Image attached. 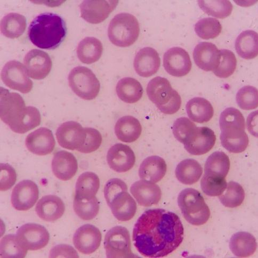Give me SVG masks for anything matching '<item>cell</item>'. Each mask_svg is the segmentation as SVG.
Listing matches in <instances>:
<instances>
[{"label": "cell", "instance_id": "1f68e13d", "mask_svg": "<svg viewBox=\"0 0 258 258\" xmlns=\"http://www.w3.org/2000/svg\"><path fill=\"white\" fill-rule=\"evenodd\" d=\"M102 43L94 37H87L79 44L77 56L79 60L86 64L93 63L97 61L102 55Z\"/></svg>", "mask_w": 258, "mask_h": 258}, {"label": "cell", "instance_id": "44dd1931", "mask_svg": "<svg viewBox=\"0 0 258 258\" xmlns=\"http://www.w3.org/2000/svg\"><path fill=\"white\" fill-rule=\"evenodd\" d=\"M193 58L201 69L213 71L218 67L220 59V50L213 43L203 42L199 43L193 52Z\"/></svg>", "mask_w": 258, "mask_h": 258}, {"label": "cell", "instance_id": "603a6c76", "mask_svg": "<svg viewBox=\"0 0 258 258\" xmlns=\"http://www.w3.org/2000/svg\"><path fill=\"white\" fill-rule=\"evenodd\" d=\"M107 204L114 216L121 222L131 220L136 213V202L129 195L127 190L117 194Z\"/></svg>", "mask_w": 258, "mask_h": 258}, {"label": "cell", "instance_id": "ab89813d", "mask_svg": "<svg viewBox=\"0 0 258 258\" xmlns=\"http://www.w3.org/2000/svg\"><path fill=\"white\" fill-rule=\"evenodd\" d=\"M198 127L195 123L187 117L178 118L173 123L172 132L176 139L185 145L188 143L195 136Z\"/></svg>", "mask_w": 258, "mask_h": 258}, {"label": "cell", "instance_id": "74e56055", "mask_svg": "<svg viewBox=\"0 0 258 258\" xmlns=\"http://www.w3.org/2000/svg\"><path fill=\"white\" fill-rule=\"evenodd\" d=\"M226 192L220 196L219 199L226 207L234 208L240 206L245 198V192L241 185L234 181L227 184Z\"/></svg>", "mask_w": 258, "mask_h": 258}, {"label": "cell", "instance_id": "8fae6325", "mask_svg": "<svg viewBox=\"0 0 258 258\" xmlns=\"http://www.w3.org/2000/svg\"><path fill=\"white\" fill-rule=\"evenodd\" d=\"M87 134L86 128L75 121L62 123L56 132L57 141L63 149L78 151L84 145Z\"/></svg>", "mask_w": 258, "mask_h": 258}, {"label": "cell", "instance_id": "d4e9b609", "mask_svg": "<svg viewBox=\"0 0 258 258\" xmlns=\"http://www.w3.org/2000/svg\"><path fill=\"white\" fill-rule=\"evenodd\" d=\"M64 210L66 206L61 199L51 195L43 197L35 208L37 215L46 222H54L60 219Z\"/></svg>", "mask_w": 258, "mask_h": 258}, {"label": "cell", "instance_id": "8992f818", "mask_svg": "<svg viewBox=\"0 0 258 258\" xmlns=\"http://www.w3.org/2000/svg\"><path fill=\"white\" fill-rule=\"evenodd\" d=\"M140 27L137 18L132 14L121 13L110 21L108 35L110 42L120 47L133 45L138 39Z\"/></svg>", "mask_w": 258, "mask_h": 258}, {"label": "cell", "instance_id": "f546056e", "mask_svg": "<svg viewBox=\"0 0 258 258\" xmlns=\"http://www.w3.org/2000/svg\"><path fill=\"white\" fill-rule=\"evenodd\" d=\"M116 91L118 98L127 104L137 103L142 98L144 92L140 82L132 78L119 80Z\"/></svg>", "mask_w": 258, "mask_h": 258}, {"label": "cell", "instance_id": "30bf717a", "mask_svg": "<svg viewBox=\"0 0 258 258\" xmlns=\"http://www.w3.org/2000/svg\"><path fill=\"white\" fill-rule=\"evenodd\" d=\"M16 236L20 243L30 251L42 249L47 245L50 239L47 229L34 223L23 225L18 230Z\"/></svg>", "mask_w": 258, "mask_h": 258}, {"label": "cell", "instance_id": "d6a6232c", "mask_svg": "<svg viewBox=\"0 0 258 258\" xmlns=\"http://www.w3.org/2000/svg\"><path fill=\"white\" fill-rule=\"evenodd\" d=\"M257 33L247 30L238 35L235 42V49L239 56L245 59H251L257 56Z\"/></svg>", "mask_w": 258, "mask_h": 258}, {"label": "cell", "instance_id": "e575fe53", "mask_svg": "<svg viewBox=\"0 0 258 258\" xmlns=\"http://www.w3.org/2000/svg\"><path fill=\"white\" fill-rule=\"evenodd\" d=\"M175 173L180 182L191 185L200 180L203 169L198 161L189 159L183 160L178 164Z\"/></svg>", "mask_w": 258, "mask_h": 258}, {"label": "cell", "instance_id": "484cf974", "mask_svg": "<svg viewBox=\"0 0 258 258\" xmlns=\"http://www.w3.org/2000/svg\"><path fill=\"white\" fill-rule=\"evenodd\" d=\"M167 169V164L163 158L152 156L143 161L140 166L139 175L143 180L156 183L163 178Z\"/></svg>", "mask_w": 258, "mask_h": 258}, {"label": "cell", "instance_id": "681fc988", "mask_svg": "<svg viewBox=\"0 0 258 258\" xmlns=\"http://www.w3.org/2000/svg\"><path fill=\"white\" fill-rule=\"evenodd\" d=\"M0 189L1 191H6L11 189L14 185L17 179L15 170L8 163H2L0 165Z\"/></svg>", "mask_w": 258, "mask_h": 258}, {"label": "cell", "instance_id": "3957f363", "mask_svg": "<svg viewBox=\"0 0 258 258\" xmlns=\"http://www.w3.org/2000/svg\"><path fill=\"white\" fill-rule=\"evenodd\" d=\"M66 23L57 14L44 13L36 16L29 29V38L37 47L52 50L57 48L66 38Z\"/></svg>", "mask_w": 258, "mask_h": 258}, {"label": "cell", "instance_id": "f6af8a7d", "mask_svg": "<svg viewBox=\"0 0 258 258\" xmlns=\"http://www.w3.org/2000/svg\"><path fill=\"white\" fill-rule=\"evenodd\" d=\"M221 130L230 128L245 129V119L240 111L233 107L227 108L221 114L219 119Z\"/></svg>", "mask_w": 258, "mask_h": 258}, {"label": "cell", "instance_id": "4dcf8cb0", "mask_svg": "<svg viewBox=\"0 0 258 258\" xmlns=\"http://www.w3.org/2000/svg\"><path fill=\"white\" fill-rule=\"evenodd\" d=\"M229 247L236 256L246 257L255 252L257 243L255 237L252 234L240 232L235 234L230 239Z\"/></svg>", "mask_w": 258, "mask_h": 258}, {"label": "cell", "instance_id": "b9f144b4", "mask_svg": "<svg viewBox=\"0 0 258 258\" xmlns=\"http://www.w3.org/2000/svg\"><path fill=\"white\" fill-rule=\"evenodd\" d=\"M222 26L213 18H205L198 21L195 26L197 34L202 39H215L222 32Z\"/></svg>", "mask_w": 258, "mask_h": 258}, {"label": "cell", "instance_id": "4316f807", "mask_svg": "<svg viewBox=\"0 0 258 258\" xmlns=\"http://www.w3.org/2000/svg\"><path fill=\"white\" fill-rule=\"evenodd\" d=\"M220 140L224 148L230 153L244 152L248 145V138L245 130L230 128L221 130Z\"/></svg>", "mask_w": 258, "mask_h": 258}, {"label": "cell", "instance_id": "ffe728a7", "mask_svg": "<svg viewBox=\"0 0 258 258\" xmlns=\"http://www.w3.org/2000/svg\"><path fill=\"white\" fill-rule=\"evenodd\" d=\"M131 192L138 204L145 207L158 204L162 197L158 185L144 180L135 182L131 188Z\"/></svg>", "mask_w": 258, "mask_h": 258}, {"label": "cell", "instance_id": "f1b7e54d", "mask_svg": "<svg viewBox=\"0 0 258 258\" xmlns=\"http://www.w3.org/2000/svg\"><path fill=\"white\" fill-rule=\"evenodd\" d=\"M186 110L191 120L199 123L209 122L214 114L211 104L207 99L201 97L194 98L188 101Z\"/></svg>", "mask_w": 258, "mask_h": 258}, {"label": "cell", "instance_id": "83f0119b", "mask_svg": "<svg viewBox=\"0 0 258 258\" xmlns=\"http://www.w3.org/2000/svg\"><path fill=\"white\" fill-rule=\"evenodd\" d=\"M142 127L138 119L132 116H125L118 119L115 133L119 141L131 143L136 141L142 134Z\"/></svg>", "mask_w": 258, "mask_h": 258}, {"label": "cell", "instance_id": "5b68a950", "mask_svg": "<svg viewBox=\"0 0 258 258\" xmlns=\"http://www.w3.org/2000/svg\"><path fill=\"white\" fill-rule=\"evenodd\" d=\"M178 203L183 217L189 224L201 226L208 222L210 211L204 197L197 190L187 188L182 190Z\"/></svg>", "mask_w": 258, "mask_h": 258}, {"label": "cell", "instance_id": "f35d334b", "mask_svg": "<svg viewBox=\"0 0 258 258\" xmlns=\"http://www.w3.org/2000/svg\"><path fill=\"white\" fill-rule=\"evenodd\" d=\"M73 208L76 214L81 219L90 220L94 219L99 213V202L96 197L87 200L75 197Z\"/></svg>", "mask_w": 258, "mask_h": 258}, {"label": "cell", "instance_id": "cb8c5ba5", "mask_svg": "<svg viewBox=\"0 0 258 258\" xmlns=\"http://www.w3.org/2000/svg\"><path fill=\"white\" fill-rule=\"evenodd\" d=\"M216 141V135L211 129L208 127H198L195 136L184 147L190 154L202 155L213 149Z\"/></svg>", "mask_w": 258, "mask_h": 258}, {"label": "cell", "instance_id": "60d3db41", "mask_svg": "<svg viewBox=\"0 0 258 258\" xmlns=\"http://www.w3.org/2000/svg\"><path fill=\"white\" fill-rule=\"evenodd\" d=\"M202 10L210 16L224 19L232 14L233 5L229 1H199Z\"/></svg>", "mask_w": 258, "mask_h": 258}, {"label": "cell", "instance_id": "4fadbf2b", "mask_svg": "<svg viewBox=\"0 0 258 258\" xmlns=\"http://www.w3.org/2000/svg\"><path fill=\"white\" fill-rule=\"evenodd\" d=\"M39 190L36 184L25 180L17 184L12 191L11 201L13 207L18 211H27L38 200Z\"/></svg>", "mask_w": 258, "mask_h": 258}, {"label": "cell", "instance_id": "6da1fadb", "mask_svg": "<svg viewBox=\"0 0 258 258\" xmlns=\"http://www.w3.org/2000/svg\"><path fill=\"white\" fill-rule=\"evenodd\" d=\"M183 227L174 213L161 209L147 210L137 220L133 231L137 250L147 257L169 255L181 244Z\"/></svg>", "mask_w": 258, "mask_h": 258}, {"label": "cell", "instance_id": "e0dca14e", "mask_svg": "<svg viewBox=\"0 0 258 258\" xmlns=\"http://www.w3.org/2000/svg\"><path fill=\"white\" fill-rule=\"evenodd\" d=\"M118 1H85L80 6L81 16L87 22H104L116 7Z\"/></svg>", "mask_w": 258, "mask_h": 258}, {"label": "cell", "instance_id": "ee69618b", "mask_svg": "<svg viewBox=\"0 0 258 258\" xmlns=\"http://www.w3.org/2000/svg\"><path fill=\"white\" fill-rule=\"evenodd\" d=\"M27 251L13 234L7 235L2 239V257H25Z\"/></svg>", "mask_w": 258, "mask_h": 258}, {"label": "cell", "instance_id": "2e32d148", "mask_svg": "<svg viewBox=\"0 0 258 258\" xmlns=\"http://www.w3.org/2000/svg\"><path fill=\"white\" fill-rule=\"evenodd\" d=\"M107 161L112 170L118 173H123L134 167L136 157L130 147L122 144H116L108 150Z\"/></svg>", "mask_w": 258, "mask_h": 258}, {"label": "cell", "instance_id": "9c48e42d", "mask_svg": "<svg viewBox=\"0 0 258 258\" xmlns=\"http://www.w3.org/2000/svg\"><path fill=\"white\" fill-rule=\"evenodd\" d=\"M28 76L23 64L15 60L8 62L2 72L5 85L23 94L30 93L33 88V82Z\"/></svg>", "mask_w": 258, "mask_h": 258}, {"label": "cell", "instance_id": "7a4b0ae2", "mask_svg": "<svg viewBox=\"0 0 258 258\" xmlns=\"http://www.w3.org/2000/svg\"><path fill=\"white\" fill-rule=\"evenodd\" d=\"M2 120L14 132L24 134L38 126L41 121L39 110L33 106H26L22 96L1 88Z\"/></svg>", "mask_w": 258, "mask_h": 258}, {"label": "cell", "instance_id": "7bdbcfd3", "mask_svg": "<svg viewBox=\"0 0 258 258\" xmlns=\"http://www.w3.org/2000/svg\"><path fill=\"white\" fill-rule=\"evenodd\" d=\"M236 66V58L232 51L227 49L220 50L219 62L213 72L220 78H227L234 73Z\"/></svg>", "mask_w": 258, "mask_h": 258}, {"label": "cell", "instance_id": "8d00e7d4", "mask_svg": "<svg viewBox=\"0 0 258 258\" xmlns=\"http://www.w3.org/2000/svg\"><path fill=\"white\" fill-rule=\"evenodd\" d=\"M230 169L228 156L223 152H216L209 156L205 165V174L226 178Z\"/></svg>", "mask_w": 258, "mask_h": 258}, {"label": "cell", "instance_id": "d590c367", "mask_svg": "<svg viewBox=\"0 0 258 258\" xmlns=\"http://www.w3.org/2000/svg\"><path fill=\"white\" fill-rule=\"evenodd\" d=\"M26 28V18L19 14L10 13L5 16L1 22V31L8 38H19Z\"/></svg>", "mask_w": 258, "mask_h": 258}, {"label": "cell", "instance_id": "ba28073f", "mask_svg": "<svg viewBox=\"0 0 258 258\" xmlns=\"http://www.w3.org/2000/svg\"><path fill=\"white\" fill-rule=\"evenodd\" d=\"M107 257H133L130 234L126 228L116 226L110 229L105 238Z\"/></svg>", "mask_w": 258, "mask_h": 258}, {"label": "cell", "instance_id": "d6986e66", "mask_svg": "<svg viewBox=\"0 0 258 258\" xmlns=\"http://www.w3.org/2000/svg\"><path fill=\"white\" fill-rule=\"evenodd\" d=\"M134 64L138 75L149 78L158 72L160 67L161 59L156 50L150 47H146L137 53Z\"/></svg>", "mask_w": 258, "mask_h": 258}, {"label": "cell", "instance_id": "5bb4252c", "mask_svg": "<svg viewBox=\"0 0 258 258\" xmlns=\"http://www.w3.org/2000/svg\"><path fill=\"white\" fill-rule=\"evenodd\" d=\"M24 61L27 75L35 80L47 77L52 66L49 54L38 49H33L27 53Z\"/></svg>", "mask_w": 258, "mask_h": 258}, {"label": "cell", "instance_id": "7dc6e473", "mask_svg": "<svg viewBox=\"0 0 258 258\" xmlns=\"http://www.w3.org/2000/svg\"><path fill=\"white\" fill-rule=\"evenodd\" d=\"M236 101L243 110H251L258 106L257 89L252 86H245L238 91Z\"/></svg>", "mask_w": 258, "mask_h": 258}, {"label": "cell", "instance_id": "836d02e7", "mask_svg": "<svg viewBox=\"0 0 258 258\" xmlns=\"http://www.w3.org/2000/svg\"><path fill=\"white\" fill-rule=\"evenodd\" d=\"M100 187V180L94 172H86L79 177L76 187V197L89 200L96 197Z\"/></svg>", "mask_w": 258, "mask_h": 258}, {"label": "cell", "instance_id": "bcb514c9", "mask_svg": "<svg viewBox=\"0 0 258 258\" xmlns=\"http://www.w3.org/2000/svg\"><path fill=\"white\" fill-rule=\"evenodd\" d=\"M225 178L204 174L201 181V188L210 197H219L222 195L227 187Z\"/></svg>", "mask_w": 258, "mask_h": 258}, {"label": "cell", "instance_id": "7c38bea8", "mask_svg": "<svg viewBox=\"0 0 258 258\" xmlns=\"http://www.w3.org/2000/svg\"><path fill=\"white\" fill-rule=\"evenodd\" d=\"M163 66L170 75L181 77L188 75L192 63L188 53L180 47H173L164 55Z\"/></svg>", "mask_w": 258, "mask_h": 258}, {"label": "cell", "instance_id": "52a82bcc", "mask_svg": "<svg viewBox=\"0 0 258 258\" xmlns=\"http://www.w3.org/2000/svg\"><path fill=\"white\" fill-rule=\"evenodd\" d=\"M68 80L74 93L83 99L93 100L99 93L100 82L93 71L88 68H74L69 74Z\"/></svg>", "mask_w": 258, "mask_h": 258}, {"label": "cell", "instance_id": "f907efd6", "mask_svg": "<svg viewBox=\"0 0 258 258\" xmlns=\"http://www.w3.org/2000/svg\"><path fill=\"white\" fill-rule=\"evenodd\" d=\"M124 190H127V187L122 180L113 178L108 180L104 188V196L107 204L117 194Z\"/></svg>", "mask_w": 258, "mask_h": 258}, {"label": "cell", "instance_id": "816d5d0a", "mask_svg": "<svg viewBox=\"0 0 258 258\" xmlns=\"http://www.w3.org/2000/svg\"><path fill=\"white\" fill-rule=\"evenodd\" d=\"M50 257H79L77 251L68 245L61 244L54 246L50 252Z\"/></svg>", "mask_w": 258, "mask_h": 258}, {"label": "cell", "instance_id": "9a60e30c", "mask_svg": "<svg viewBox=\"0 0 258 258\" xmlns=\"http://www.w3.org/2000/svg\"><path fill=\"white\" fill-rule=\"evenodd\" d=\"M101 232L94 225L87 224L81 226L74 235L73 243L81 253L90 254L95 252L100 245Z\"/></svg>", "mask_w": 258, "mask_h": 258}, {"label": "cell", "instance_id": "c3c4849f", "mask_svg": "<svg viewBox=\"0 0 258 258\" xmlns=\"http://www.w3.org/2000/svg\"><path fill=\"white\" fill-rule=\"evenodd\" d=\"M86 138L85 142L78 150L82 153H90L97 151L102 143V136L100 133L94 128L85 127Z\"/></svg>", "mask_w": 258, "mask_h": 258}, {"label": "cell", "instance_id": "277c9868", "mask_svg": "<svg viewBox=\"0 0 258 258\" xmlns=\"http://www.w3.org/2000/svg\"><path fill=\"white\" fill-rule=\"evenodd\" d=\"M147 93L150 99L164 114H175L181 107L180 96L165 78L157 77L151 80L147 86Z\"/></svg>", "mask_w": 258, "mask_h": 258}, {"label": "cell", "instance_id": "7402d4cb", "mask_svg": "<svg viewBox=\"0 0 258 258\" xmlns=\"http://www.w3.org/2000/svg\"><path fill=\"white\" fill-rule=\"evenodd\" d=\"M51 165L54 176L62 181L71 179L78 169V163L75 156L66 151H61L54 154Z\"/></svg>", "mask_w": 258, "mask_h": 258}, {"label": "cell", "instance_id": "ac0fdd59", "mask_svg": "<svg viewBox=\"0 0 258 258\" xmlns=\"http://www.w3.org/2000/svg\"><path fill=\"white\" fill-rule=\"evenodd\" d=\"M25 145L32 153L44 156L52 152L56 142L50 129L42 127L27 136Z\"/></svg>", "mask_w": 258, "mask_h": 258}]
</instances>
